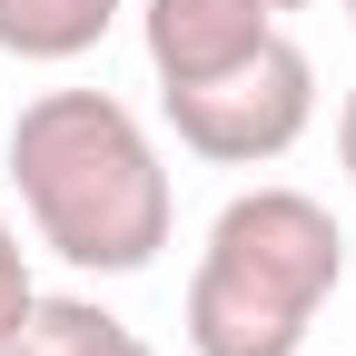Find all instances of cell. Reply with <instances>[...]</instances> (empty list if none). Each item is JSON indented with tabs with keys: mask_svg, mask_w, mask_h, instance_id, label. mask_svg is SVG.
<instances>
[{
	"mask_svg": "<svg viewBox=\"0 0 356 356\" xmlns=\"http://www.w3.org/2000/svg\"><path fill=\"white\" fill-rule=\"evenodd\" d=\"M30 297H40V277H30V248H20V228H10V208H0V337L30 317Z\"/></svg>",
	"mask_w": 356,
	"mask_h": 356,
	"instance_id": "7",
	"label": "cell"
},
{
	"mask_svg": "<svg viewBox=\"0 0 356 356\" xmlns=\"http://www.w3.org/2000/svg\"><path fill=\"white\" fill-rule=\"evenodd\" d=\"M129 317H109L99 297H30V317L0 337V356H129Z\"/></svg>",
	"mask_w": 356,
	"mask_h": 356,
	"instance_id": "6",
	"label": "cell"
},
{
	"mask_svg": "<svg viewBox=\"0 0 356 356\" xmlns=\"http://www.w3.org/2000/svg\"><path fill=\"white\" fill-rule=\"evenodd\" d=\"M277 40V10L267 0H149L139 10V50L159 89H198L218 70H238L248 50Z\"/></svg>",
	"mask_w": 356,
	"mask_h": 356,
	"instance_id": "4",
	"label": "cell"
},
{
	"mask_svg": "<svg viewBox=\"0 0 356 356\" xmlns=\"http://www.w3.org/2000/svg\"><path fill=\"white\" fill-rule=\"evenodd\" d=\"M267 10H317V0H267Z\"/></svg>",
	"mask_w": 356,
	"mask_h": 356,
	"instance_id": "9",
	"label": "cell"
},
{
	"mask_svg": "<svg viewBox=\"0 0 356 356\" xmlns=\"http://www.w3.org/2000/svg\"><path fill=\"white\" fill-rule=\"evenodd\" d=\"M346 20H356V0H346Z\"/></svg>",
	"mask_w": 356,
	"mask_h": 356,
	"instance_id": "11",
	"label": "cell"
},
{
	"mask_svg": "<svg viewBox=\"0 0 356 356\" xmlns=\"http://www.w3.org/2000/svg\"><path fill=\"white\" fill-rule=\"evenodd\" d=\"M129 356H159V346H149V337H129Z\"/></svg>",
	"mask_w": 356,
	"mask_h": 356,
	"instance_id": "10",
	"label": "cell"
},
{
	"mask_svg": "<svg viewBox=\"0 0 356 356\" xmlns=\"http://www.w3.org/2000/svg\"><path fill=\"white\" fill-rule=\"evenodd\" d=\"M159 109H168V129H178L188 159H208V168H267V159H287L307 139V119H317V60L277 30L238 70H218L198 89H159Z\"/></svg>",
	"mask_w": 356,
	"mask_h": 356,
	"instance_id": "3",
	"label": "cell"
},
{
	"mask_svg": "<svg viewBox=\"0 0 356 356\" xmlns=\"http://www.w3.org/2000/svg\"><path fill=\"white\" fill-rule=\"evenodd\" d=\"M119 10L129 0H0V60L70 70V60H89L119 30Z\"/></svg>",
	"mask_w": 356,
	"mask_h": 356,
	"instance_id": "5",
	"label": "cell"
},
{
	"mask_svg": "<svg viewBox=\"0 0 356 356\" xmlns=\"http://www.w3.org/2000/svg\"><path fill=\"white\" fill-rule=\"evenodd\" d=\"M0 159H10L30 238L60 267H79V277L159 267V248L178 228V188H168V159H159L149 119L129 99H109V89H40V99H20Z\"/></svg>",
	"mask_w": 356,
	"mask_h": 356,
	"instance_id": "1",
	"label": "cell"
},
{
	"mask_svg": "<svg viewBox=\"0 0 356 356\" xmlns=\"http://www.w3.org/2000/svg\"><path fill=\"white\" fill-rule=\"evenodd\" d=\"M346 287V228L307 188H238L208 218L178 337L188 356H307L327 297Z\"/></svg>",
	"mask_w": 356,
	"mask_h": 356,
	"instance_id": "2",
	"label": "cell"
},
{
	"mask_svg": "<svg viewBox=\"0 0 356 356\" xmlns=\"http://www.w3.org/2000/svg\"><path fill=\"white\" fill-rule=\"evenodd\" d=\"M337 168H346V188H356V89H346V109H337Z\"/></svg>",
	"mask_w": 356,
	"mask_h": 356,
	"instance_id": "8",
	"label": "cell"
}]
</instances>
